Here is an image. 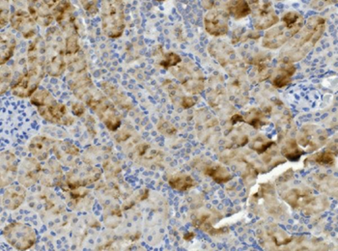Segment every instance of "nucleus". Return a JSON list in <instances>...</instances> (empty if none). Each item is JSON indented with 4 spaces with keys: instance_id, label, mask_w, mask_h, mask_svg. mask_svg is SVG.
Here are the masks:
<instances>
[{
    "instance_id": "obj_10",
    "label": "nucleus",
    "mask_w": 338,
    "mask_h": 251,
    "mask_svg": "<svg viewBox=\"0 0 338 251\" xmlns=\"http://www.w3.org/2000/svg\"><path fill=\"white\" fill-rule=\"evenodd\" d=\"M281 152L286 159L292 162H297L305 154V151L299 147L298 143L295 140L287 142Z\"/></svg>"
},
{
    "instance_id": "obj_14",
    "label": "nucleus",
    "mask_w": 338,
    "mask_h": 251,
    "mask_svg": "<svg viewBox=\"0 0 338 251\" xmlns=\"http://www.w3.org/2000/svg\"><path fill=\"white\" fill-rule=\"evenodd\" d=\"M67 49H68V54H71V55L77 53V51L78 49V45H77V40L75 36H72L68 39Z\"/></svg>"
},
{
    "instance_id": "obj_2",
    "label": "nucleus",
    "mask_w": 338,
    "mask_h": 251,
    "mask_svg": "<svg viewBox=\"0 0 338 251\" xmlns=\"http://www.w3.org/2000/svg\"><path fill=\"white\" fill-rule=\"evenodd\" d=\"M253 8V25L258 30L267 29L276 24L279 19L269 2L254 1Z\"/></svg>"
},
{
    "instance_id": "obj_19",
    "label": "nucleus",
    "mask_w": 338,
    "mask_h": 251,
    "mask_svg": "<svg viewBox=\"0 0 338 251\" xmlns=\"http://www.w3.org/2000/svg\"><path fill=\"white\" fill-rule=\"evenodd\" d=\"M194 238H195V234L194 233H187V234H185V236H184V239L185 240H192Z\"/></svg>"
},
{
    "instance_id": "obj_18",
    "label": "nucleus",
    "mask_w": 338,
    "mask_h": 251,
    "mask_svg": "<svg viewBox=\"0 0 338 251\" xmlns=\"http://www.w3.org/2000/svg\"><path fill=\"white\" fill-rule=\"evenodd\" d=\"M244 118L240 116V115H239V114H236V115H234L232 118H231V122H232V124L233 125H235L237 122H244Z\"/></svg>"
},
{
    "instance_id": "obj_5",
    "label": "nucleus",
    "mask_w": 338,
    "mask_h": 251,
    "mask_svg": "<svg viewBox=\"0 0 338 251\" xmlns=\"http://www.w3.org/2000/svg\"><path fill=\"white\" fill-rule=\"evenodd\" d=\"M8 236L13 237L8 238L9 242L20 250H25L28 247H31L35 240L32 230L25 225L14 227V229L8 233Z\"/></svg>"
},
{
    "instance_id": "obj_16",
    "label": "nucleus",
    "mask_w": 338,
    "mask_h": 251,
    "mask_svg": "<svg viewBox=\"0 0 338 251\" xmlns=\"http://www.w3.org/2000/svg\"><path fill=\"white\" fill-rule=\"evenodd\" d=\"M273 144H274V142L273 141L264 142V143L260 144L259 146H256V147L254 148V150H255L258 154L265 153L268 149L271 148V146L273 145Z\"/></svg>"
},
{
    "instance_id": "obj_9",
    "label": "nucleus",
    "mask_w": 338,
    "mask_h": 251,
    "mask_svg": "<svg viewBox=\"0 0 338 251\" xmlns=\"http://www.w3.org/2000/svg\"><path fill=\"white\" fill-rule=\"evenodd\" d=\"M206 174L210 176L215 182H217L218 184L227 183L232 179V175L229 171L220 165L208 168Z\"/></svg>"
},
{
    "instance_id": "obj_11",
    "label": "nucleus",
    "mask_w": 338,
    "mask_h": 251,
    "mask_svg": "<svg viewBox=\"0 0 338 251\" xmlns=\"http://www.w3.org/2000/svg\"><path fill=\"white\" fill-rule=\"evenodd\" d=\"M24 195L23 194H19L18 193V188L16 189H11L6 192V201H5V206L9 209H16L19 207L22 204V201H23Z\"/></svg>"
},
{
    "instance_id": "obj_17",
    "label": "nucleus",
    "mask_w": 338,
    "mask_h": 251,
    "mask_svg": "<svg viewBox=\"0 0 338 251\" xmlns=\"http://www.w3.org/2000/svg\"><path fill=\"white\" fill-rule=\"evenodd\" d=\"M196 105V101L190 97H185L182 101V106L184 109H190Z\"/></svg>"
},
{
    "instance_id": "obj_13",
    "label": "nucleus",
    "mask_w": 338,
    "mask_h": 251,
    "mask_svg": "<svg viewBox=\"0 0 338 251\" xmlns=\"http://www.w3.org/2000/svg\"><path fill=\"white\" fill-rule=\"evenodd\" d=\"M182 58L178 55H176L174 53H169L164 56V59L161 62V66H163L164 68H170L173 66L178 65L179 63H181Z\"/></svg>"
},
{
    "instance_id": "obj_8",
    "label": "nucleus",
    "mask_w": 338,
    "mask_h": 251,
    "mask_svg": "<svg viewBox=\"0 0 338 251\" xmlns=\"http://www.w3.org/2000/svg\"><path fill=\"white\" fill-rule=\"evenodd\" d=\"M169 185L171 187H173L177 190H187L188 188L192 187L196 185L195 180L188 176V175H177V176H173L169 179L168 181Z\"/></svg>"
},
{
    "instance_id": "obj_4",
    "label": "nucleus",
    "mask_w": 338,
    "mask_h": 251,
    "mask_svg": "<svg viewBox=\"0 0 338 251\" xmlns=\"http://www.w3.org/2000/svg\"><path fill=\"white\" fill-rule=\"evenodd\" d=\"M228 17L225 12H209L205 17V27L208 33L214 36L225 35L228 31Z\"/></svg>"
},
{
    "instance_id": "obj_1",
    "label": "nucleus",
    "mask_w": 338,
    "mask_h": 251,
    "mask_svg": "<svg viewBox=\"0 0 338 251\" xmlns=\"http://www.w3.org/2000/svg\"><path fill=\"white\" fill-rule=\"evenodd\" d=\"M125 28L124 13L120 1H110L107 4L104 15V29L112 38L120 37Z\"/></svg>"
},
{
    "instance_id": "obj_12",
    "label": "nucleus",
    "mask_w": 338,
    "mask_h": 251,
    "mask_svg": "<svg viewBox=\"0 0 338 251\" xmlns=\"http://www.w3.org/2000/svg\"><path fill=\"white\" fill-rule=\"evenodd\" d=\"M314 162L321 165H333L335 163V156L329 151L322 152V153L317 154L314 158Z\"/></svg>"
},
{
    "instance_id": "obj_7",
    "label": "nucleus",
    "mask_w": 338,
    "mask_h": 251,
    "mask_svg": "<svg viewBox=\"0 0 338 251\" xmlns=\"http://www.w3.org/2000/svg\"><path fill=\"white\" fill-rule=\"evenodd\" d=\"M296 73V68L293 64H287L280 70L279 74L273 79V85L275 88L286 87L291 82V77Z\"/></svg>"
},
{
    "instance_id": "obj_6",
    "label": "nucleus",
    "mask_w": 338,
    "mask_h": 251,
    "mask_svg": "<svg viewBox=\"0 0 338 251\" xmlns=\"http://www.w3.org/2000/svg\"><path fill=\"white\" fill-rule=\"evenodd\" d=\"M228 12L232 17L237 20L248 17L251 13V7L247 1H230L228 3Z\"/></svg>"
},
{
    "instance_id": "obj_15",
    "label": "nucleus",
    "mask_w": 338,
    "mask_h": 251,
    "mask_svg": "<svg viewBox=\"0 0 338 251\" xmlns=\"http://www.w3.org/2000/svg\"><path fill=\"white\" fill-rule=\"evenodd\" d=\"M106 124L110 131H116L121 125V121L119 120V118L113 116V117H109V119L106 121Z\"/></svg>"
},
{
    "instance_id": "obj_3",
    "label": "nucleus",
    "mask_w": 338,
    "mask_h": 251,
    "mask_svg": "<svg viewBox=\"0 0 338 251\" xmlns=\"http://www.w3.org/2000/svg\"><path fill=\"white\" fill-rule=\"evenodd\" d=\"M301 29L302 28L290 29L286 27L282 23L281 26L273 28L266 34L264 41H263V45L265 47H270L273 49L278 48L282 44H285V42H287L289 39H291L293 36H295L297 33L300 32Z\"/></svg>"
}]
</instances>
